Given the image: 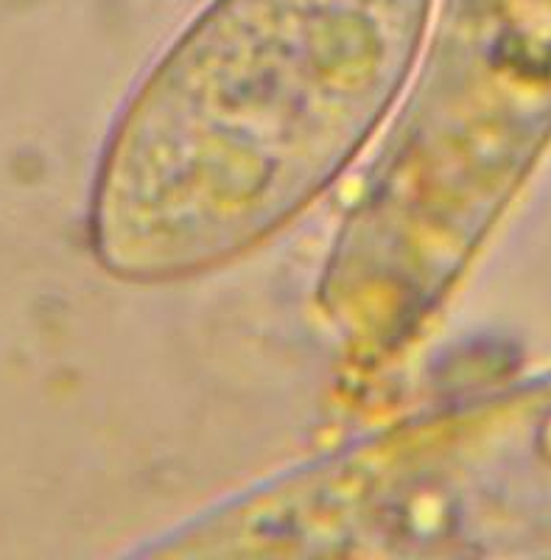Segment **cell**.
<instances>
[{"label":"cell","instance_id":"6da1fadb","mask_svg":"<svg viewBox=\"0 0 551 560\" xmlns=\"http://www.w3.org/2000/svg\"><path fill=\"white\" fill-rule=\"evenodd\" d=\"M434 0H213L102 149L95 264L129 287L215 272L289 228L387 121Z\"/></svg>","mask_w":551,"mask_h":560}]
</instances>
